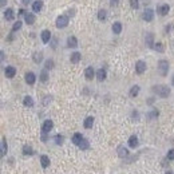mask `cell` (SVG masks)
Returning <instances> with one entry per match:
<instances>
[{
    "mask_svg": "<svg viewBox=\"0 0 174 174\" xmlns=\"http://www.w3.org/2000/svg\"><path fill=\"white\" fill-rule=\"evenodd\" d=\"M153 91L158 96H161V98H168V96L170 95V88H169L168 86H165V84H158V86H154L153 87Z\"/></svg>",
    "mask_w": 174,
    "mask_h": 174,
    "instance_id": "1",
    "label": "cell"
},
{
    "mask_svg": "<svg viewBox=\"0 0 174 174\" xmlns=\"http://www.w3.org/2000/svg\"><path fill=\"white\" fill-rule=\"evenodd\" d=\"M158 71L162 76H166L169 73V62L168 60H160L158 62Z\"/></svg>",
    "mask_w": 174,
    "mask_h": 174,
    "instance_id": "2",
    "label": "cell"
},
{
    "mask_svg": "<svg viewBox=\"0 0 174 174\" xmlns=\"http://www.w3.org/2000/svg\"><path fill=\"white\" fill-rule=\"evenodd\" d=\"M56 27L58 28H64V27L68 26V16L66 15H60V16L56 17V22H55Z\"/></svg>",
    "mask_w": 174,
    "mask_h": 174,
    "instance_id": "3",
    "label": "cell"
},
{
    "mask_svg": "<svg viewBox=\"0 0 174 174\" xmlns=\"http://www.w3.org/2000/svg\"><path fill=\"white\" fill-rule=\"evenodd\" d=\"M54 127V122L51 119H47V121L43 122V125H42V133H50Z\"/></svg>",
    "mask_w": 174,
    "mask_h": 174,
    "instance_id": "4",
    "label": "cell"
},
{
    "mask_svg": "<svg viewBox=\"0 0 174 174\" xmlns=\"http://www.w3.org/2000/svg\"><path fill=\"white\" fill-rule=\"evenodd\" d=\"M142 19H143L145 22H151V20L154 19V11H153L151 8H146L145 12H143Z\"/></svg>",
    "mask_w": 174,
    "mask_h": 174,
    "instance_id": "5",
    "label": "cell"
},
{
    "mask_svg": "<svg viewBox=\"0 0 174 174\" xmlns=\"http://www.w3.org/2000/svg\"><path fill=\"white\" fill-rule=\"evenodd\" d=\"M169 11H170V7H169V4H161V6L157 8V12H158L161 16H166V15L169 14Z\"/></svg>",
    "mask_w": 174,
    "mask_h": 174,
    "instance_id": "6",
    "label": "cell"
},
{
    "mask_svg": "<svg viewBox=\"0 0 174 174\" xmlns=\"http://www.w3.org/2000/svg\"><path fill=\"white\" fill-rule=\"evenodd\" d=\"M135 71L137 74H143L146 71V63L143 60H138L135 63Z\"/></svg>",
    "mask_w": 174,
    "mask_h": 174,
    "instance_id": "7",
    "label": "cell"
},
{
    "mask_svg": "<svg viewBox=\"0 0 174 174\" xmlns=\"http://www.w3.org/2000/svg\"><path fill=\"white\" fill-rule=\"evenodd\" d=\"M145 40H146V46L149 47V48H154V35L151 34V32H149V34H146V38H145Z\"/></svg>",
    "mask_w": 174,
    "mask_h": 174,
    "instance_id": "8",
    "label": "cell"
},
{
    "mask_svg": "<svg viewBox=\"0 0 174 174\" xmlns=\"http://www.w3.org/2000/svg\"><path fill=\"white\" fill-rule=\"evenodd\" d=\"M4 73H6V76L7 78H14L16 75V68L14 66H7L6 70H4Z\"/></svg>",
    "mask_w": 174,
    "mask_h": 174,
    "instance_id": "9",
    "label": "cell"
},
{
    "mask_svg": "<svg viewBox=\"0 0 174 174\" xmlns=\"http://www.w3.org/2000/svg\"><path fill=\"white\" fill-rule=\"evenodd\" d=\"M35 20H36V17H35L34 14H31V12H27L26 15H24V22H26L28 26H31V24L35 23Z\"/></svg>",
    "mask_w": 174,
    "mask_h": 174,
    "instance_id": "10",
    "label": "cell"
},
{
    "mask_svg": "<svg viewBox=\"0 0 174 174\" xmlns=\"http://www.w3.org/2000/svg\"><path fill=\"white\" fill-rule=\"evenodd\" d=\"M94 75H95V71H94L93 67H87V68L84 70V76H86L87 81H93Z\"/></svg>",
    "mask_w": 174,
    "mask_h": 174,
    "instance_id": "11",
    "label": "cell"
},
{
    "mask_svg": "<svg viewBox=\"0 0 174 174\" xmlns=\"http://www.w3.org/2000/svg\"><path fill=\"white\" fill-rule=\"evenodd\" d=\"M24 78H26V82L28 84H34L35 81H36V76H35V74L31 73V71H28V73L26 74V76H24Z\"/></svg>",
    "mask_w": 174,
    "mask_h": 174,
    "instance_id": "12",
    "label": "cell"
},
{
    "mask_svg": "<svg viewBox=\"0 0 174 174\" xmlns=\"http://www.w3.org/2000/svg\"><path fill=\"white\" fill-rule=\"evenodd\" d=\"M40 36H42V42H43V43H48V42L51 40V32H50L48 29H44Z\"/></svg>",
    "mask_w": 174,
    "mask_h": 174,
    "instance_id": "13",
    "label": "cell"
},
{
    "mask_svg": "<svg viewBox=\"0 0 174 174\" xmlns=\"http://www.w3.org/2000/svg\"><path fill=\"white\" fill-rule=\"evenodd\" d=\"M67 46H68L70 48H76V47H78V40H76L75 36H70V38L67 39Z\"/></svg>",
    "mask_w": 174,
    "mask_h": 174,
    "instance_id": "14",
    "label": "cell"
},
{
    "mask_svg": "<svg viewBox=\"0 0 174 174\" xmlns=\"http://www.w3.org/2000/svg\"><path fill=\"white\" fill-rule=\"evenodd\" d=\"M42 8H43V1L42 0H36V1L32 3V11L34 12H39Z\"/></svg>",
    "mask_w": 174,
    "mask_h": 174,
    "instance_id": "15",
    "label": "cell"
},
{
    "mask_svg": "<svg viewBox=\"0 0 174 174\" xmlns=\"http://www.w3.org/2000/svg\"><path fill=\"white\" fill-rule=\"evenodd\" d=\"M106 70H103V68H101V70H98L96 71V79H98L99 82H103L104 79H106Z\"/></svg>",
    "mask_w": 174,
    "mask_h": 174,
    "instance_id": "16",
    "label": "cell"
},
{
    "mask_svg": "<svg viewBox=\"0 0 174 174\" xmlns=\"http://www.w3.org/2000/svg\"><path fill=\"white\" fill-rule=\"evenodd\" d=\"M82 55H81V52L75 51L74 54H71V56H70V60H71V63H78L79 60H81Z\"/></svg>",
    "mask_w": 174,
    "mask_h": 174,
    "instance_id": "17",
    "label": "cell"
},
{
    "mask_svg": "<svg viewBox=\"0 0 174 174\" xmlns=\"http://www.w3.org/2000/svg\"><path fill=\"white\" fill-rule=\"evenodd\" d=\"M93 125H94V116H87V118L84 119V122H83V126L86 129H91L93 127Z\"/></svg>",
    "mask_w": 174,
    "mask_h": 174,
    "instance_id": "18",
    "label": "cell"
},
{
    "mask_svg": "<svg viewBox=\"0 0 174 174\" xmlns=\"http://www.w3.org/2000/svg\"><path fill=\"white\" fill-rule=\"evenodd\" d=\"M4 17H6V20H12V19L15 17L14 9H12V8H7L6 11H4Z\"/></svg>",
    "mask_w": 174,
    "mask_h": 174,
    "instance_id": "19",
    "label": "cell"
},
{
    "mask_svg": "<svg viewBox=\"0 0 174 174\" xmlns=\"http://www.w3.org/2000/svg\"><path fill=\"white\" fill-rule=\"evenodd\" d=\"M83 141V135H82L81 133H75L73 137V143L74 145H79V143Z\"/></svg>",
    "mask_w": 174,
    "mask_h": 174,
    "instance_id": "20",
    "label": "cell"
},
{
    "mask_svg": "<svg viewBox=\"0 0 174 174\" xmlns=\"http://www.w3.org/2000/svg\"><path fill=\"white\" fill-rule=\"evenodd\" d=\"M23 104L26 106V107H32V106H34V99H32L29 95L24 96V99H23Z\"/></svg>",
    "mask_w": 174,
    "mask_h": 174,
    "instance_id": "21",
    "label": "cell"
},
{
    "mask_svg": "<svg viewBox=\"0 0 174 174\" xmlns=\"http://www.w3.org/2000/svg\"><path fill=\"white\" fill-rule=\"evenodd\" d=\"M129 146L133 149H135L137 146H138V138H137L135 135H131L130 138H129Z\"/></svg>",
    "mask_w": 174,
    "mask_h": 174,
    "instance_id": "22",
    "label": "cell"
},
{
    "mask_svg": "<svg viewBox=\"0 0 174 174\" xmlns=\"http://www.w3.org/2000/svg\"><path fill=\"white\" fill-rule=\"evenodd\" d=\"M111 29H113V32L114 34H121V31H122V24L119 23V22H115V23L113 24V27H111Z\"/></svg>",
    "mask_w": 174,
    "mask_h": 174,
    "instance_id": "23",
    "label": "cell"
},
{
    "mask_svg": "<svg viewBox=\"0 0 174 174\" xmlns=\"http://www.w3.org/2000/svg\"><path fill=\"white\" fill-rule=\"evenodd\" d=\"M139 90H141V88H139V86H137V84H135V86H133L130 88V93H129V94H130L131 98H135V96L139 94Z\"/></svg>",
    "mask_w": 174,
    "mask_h": 174,
    "instance_id": "24",
    "label": "cell"
},
{
    "mask_svg": "<svg viewBox=\"0 0 174 174\" xmlns=\"http://www.w3.org/2000/svg\"><path fill=\"white\" fill-rule=\"evenodd\" d=\"M127 154H129L127 149H125L123 146H119V147H118V155L121 157V158H125V157H127Z\"/></svg>",
    "mask_w": 174,
    "mask_h": 174,
    "instance_id": "25",
    "label": "cell"
},
{
    "mask_svg": "<svg viewBox=\"0 0 174 174\" xmlns=\"http://www.w3.org/2000/svg\"><path fill=\"white\" fill-rule=\"evenodd\" d=\"M106 17H107V12H106V9H99L98 11V19L101 22L106 20Z\"/></svg>",
    "mask_w": 174,
    "mask_h": 174,
    "instance_id": "26",
    "label": "cell"
},
{
    "mask_svg": "<svg viewBox=\"0 0 174 174\" xmlns=\"http://www.w3.org/2000/svg\"><path fill=\"white\" fill-rule=\"evenodd\" d=\"M40 163L43 168H47V166L50 165V158L47 155H42L40 157Z\"/></svg>",
    "mask_w": 174,
    "mask_h": 174,
    "instance_id": "27",
    "label": "cell"
},
{
    "mask_svg": "<svg viewBox=\"0 0 174 174\" xmlns=\"http://www.w3.org/2000/svg\"><path fill=\"white\" fill-rule=\"evenodd\" d=\"M43 60V54L42 52H35L34 54V62L35 63H40Z\"/></svg>",
    "mask_w": 174,
    "mask_h": 174,
    "instance_id": "28",
    "label": "cell"
},
{
    "mask_svg": "<svg viewBox=\"0 0 174 174\" xmlns=\"http://www.w3.org/2000/svg\"><path fill=\"white\" fill-rule=\"evenodd\" d=\"M7 154V142L6 138H1V157H4Z\"/></svg>",
    "mask_w": 174,
    "mask_h": 174,
    "instance_id": "29",
    "label": "cell"
},
{
    "mask_svg": "<svg viewBox=\"0 0 174 174\" xmlns=\"http://www.w3.org/2000/svg\"><path fill=\"white\" fill-rule=\"evenodd\" d=\"M78 146L82 149V150H86V149L90 147V143H88V141H87V139H84V138H83V141H82V142L79 143Z\"/></svg>",
    "mask_w": 174,
    "mask_h": 174,
    "instance_id": "30",
    "label": "cell"
},
{
    "mask_svg": "<svg viewBox=\"0 0 174 174\" xmlns=\"http://www.w3.org/2000/svg\"><path fill=\"white\" fill-rule=\"evenodd\" d=\"M23 154L24 155H32V154H34V150H32L31 146H24L23 147Z\"/></svg>",
    "mask_w": 174,
    "mask_h": 174,
    "instance_id": "31",
    "label": "cell"
},
{
    "mask_svg": "<svg viewBox=\"0 0 174 174\" xmlns=\"http://www.w3.org/2000/svg\"><path fill=\"white\" fill-rule=\"evenodd\" d=\"M40 81L43 82V83L48 81V73H47V70H43V71L40 73Z\"/></svg>",
    "mask_w": 174,
    "mask_h": 174,
    "instance_id": "32",
    "label": "cell"
},
{
    "mask_svg": "<svg viewBox=\"0 0 174 174\" xmlns=\"http://www.w3.org/2000/svg\"><path fill=\"white\" fill-rule=\"evenodd\" d=\"M154 48H155L158 52H163V51H165V48H163V44H162V43H155Z\"/></svg>",
    "mask_w": 174,
    "mask_h": 174,
    "instance_id": "33",
    "label": "cell"
},
{
    "mask_svg": "<svg viewBox=\"0 0 174 174\" xmlns=\"http://www.w3.org/2000/svg\"><path fill=\"white\" fill-rule=\"evenodd\" d=\"M51 68H54V60L48 59V60H46V70H51Z\"/></svg>",
    "mask_w": 174,
    "mask_h": 174,
    "instance_id": "34",
    "label": "cell"
},
{
    "mask_svg": "<svg viewBox=\"0 0 174 174\" xmlns=\"http://www.w3.org/2000/svg\"><path fill=\"white\" fill-rule=\"evenodd\" d=\"M130 7L134 9H137L139 7V1L138 0H130Z\"/></svg>",
    "mask_w": 174,
    "mask_h": 174,
    "instance_id": "35",
    "label": "cell"
},
{
    "mask_svg": "<svg viewBox=\"0 0 174 174\" xmlns=\"http://www.w3.org/2000/svg\"><path fill=\"white\" fill-rule=\"evenodd\" d=\"M20 28H22V22H20V20H17L16 23L14 24V27H12V31L15 32V31H17V29H20Z\"/></svg>",
    "mask_w": 174,
    "mask_h": 174,
    "instance_id": "36",
    "label": "cell"
},
{
    "mask_svg": "<svg viewBox=\"0 0 174 174\" xmlns=\"http://www.w3.org/2000/svg\"><path fill=\"white\" fill-rule=\"evenodd\" d=\"M54 139H55L56 145H62V143H63V137L59 135V134H58V135H55V138H54Z\"/></svg>",
    "mask_w": 174,
    "mask_h": 174,
    "instance_id": "37",
    "label": "cell"
},
{
    "mask_svg": "<svg viewBox=\"0 0 174 174\" xmlns=\"http://www.w3.org/2000/svg\"><path fill=\"white\" fill-rule=\"evenodd\" d=\"M168 158L170 161H174V149H171V150L168 151Z\"/></svg>",
    "mask_w": 174,
    "mask_h": 174,
    "instance_id": "38",
    "label": "cell"
},
{
    "mask_svg": "<svg viewBox=\"0 0 174 174\" xmlns=\"http://www.w3.org/2000/svg\"><path fill=\"white\" fill-rule=\"evenodd\" d=\"M50 102H51V96H46V98L43 99V104H44V106H47Z\"/></svg>",
    "mask_w": 174,
    "mask_h": 174,
    "instance_id": "39",
    "label": "cell"
},
{
    "mask_svg": "<svg viewBox=\"0 0 174 174\" xmlns=\"http://www.w3.org/2000/svg\"><path fill=\"white\" fill-rule=\"evenodd\" d=\"M149 115H150L149 118H155V116H158V111H157V110H154L153 113H151V114H149Z\"/></svg>",
    "mask_w": 174,
    "mask_h": 174,
    "instance_id": "40",
    "label": "cell"
},
{
    "mask_svg": "<svg viewBox=\"0 0 174 174\" xmlns=\"http://www.w3.org/2000/svg\"><path fill=\"white\" fill-rule=\"evenodd\" d=\"M110 4H111L113 7L118 6V4H119V0H110Z\"/></svg>",
    "mask_w": 174,
    "mask_h": 174,
    "instance_id": "41",
    "label": "cell"
},
{
    "mask_svg": "<svg viewBox=\"0 0 174 174\" xmlns=\"http://www.w3.org/2000/svg\"><path fill=\"white\" fill-rule=\"evenodd\" d=\"M22 3H23L24 6H28V4L32 3V0H22Z\"/></svg>",
    "mask_w": 174,
    "mask_h": 174,
    "instance_id": "42",
    "label": "cell"
},
{
    "mask_svg": "<svg viewBox=\"0 0 174 174\" xmlns=\"http://www.w3.org/2000/svg\"><path fill=\"white\" fill-rule=\"evenodd\" d=\"M42 141H43V142H46V141H47V133L42 134Z\"/></svg>",
    "mask_w": 174,
    "mask_h": 174,
    "instance_id": "43",
    "label": "cell"
},
{
    "mask_svg": "<svg viewBox=\"0 0 174 174\" xmlns=\"http://www.w3.org/2000/svg\"><path fill=\"white\" fill-rule=\"evenodd\" d=\"M27 12H24V9H20V11H19V16H22V15H26Z\"/></svg>",
    "mask_w": 174,
    "mask_h": 174,
    "instance_id": "44",
    "label": "cell"
},
{
    "mask_svg": "<svg viewBox=\"0 0 174 174\" xmlns=\"http://www.w3.org/2000/svg\"><path fill=\"white\" fill-rule=\"evenodd\" d=\"M0 6H6V0H1V4Z\"/></svg>",
    "mask_w": 174,
    "mask_h": 174,
    "instance_id": "45",
    "label": "cell"
},
{
    "mask_svg": "<svg viewBox=\"0 0 174 174\" xmlns=\"http://www.w3.org/2000/svg\"><path fill=\"white\" fill-rule=\"evenodd\" d=\"M171 84L174 86V75H173V78H171Z\"/></svg>",
    "mask_w": 174,
    "mask_h": 174,
    "instance_id": "46",
    "label": "cell"
},
{
    "mask_svg": "<svg viewBox=\"0 0 174 174\" xmlns=\"http://www.w3.org/2000/svg\"><path fill=\"white\" fill-rule=\"evenodd\" d=\"M165 174H173V173H171V171H166Z\"/></svg>",
    "mask_w": 174,
    "mask_h": 174,
    "instance_id": "47",
    "label": "cell"
}]
</instances>
